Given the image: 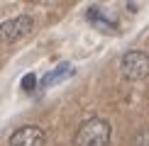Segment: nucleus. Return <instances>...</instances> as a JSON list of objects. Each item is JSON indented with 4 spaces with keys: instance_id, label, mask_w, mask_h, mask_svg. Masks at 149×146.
Returning a JSON list of instances; mask_svg holds the SVG:
<instances>
[{
    "instance_id": "1",
    "label": "nucleus",
    "mask_w": 149,
    "mask_h": 146,
    "mask_svg": "<svg viewBox=\"0 0 149 146\" xmlns=\"http://www.w3.org/2000/svg\"><path fill=\"white\" fill-rule=\"evenodd\" d=\"M73 144L76 146H108L110 144V122L103 117H88L76 129Z\"/></svg>"
},
{
    "instance_id": "2",
    "label": "nucleus",
    "mask_w": 149,
    "mask_h": 146,
    "mask_svg": "<svg viewBox=\"0 0 149 146\" xmlns=\"http://www.w3.org/2000/svg\"><path fill=\"white\" fill-rule=\"evenodd\" d=\"M34 29V20L29 15H20V17H12V20L0 24V41L3 44H15V41L29 36Z\"/></svg>"
},
{
    "instance_id": "3",
    "label": "nucleus",
    "mask_w": 149,
    "mask_h": 146,
    "mask_svg": "<svg viewBox=\"0 0 149 146\" xmlns=\"http://www.w3.org/2000/svg\"><path fill=\"white\" fill-rule=\"evenodd\" d=\"M120 68H122V76L127 81H142L149 73V56L144 51H127L122 56Z\"/></svg>"
},
{
    "instance_id": "4",
    "label": "nucleus",
    "mask_w": 149,
    "mask_h": 146,
    "mask_svg": "<svg viewBox=\"0 0 149 146\" xmlns=\"http://www.w3.org/2000/svg\"><path fill=\"white\" fill-rule=\"evenodd\" d=\"M44 144H47V134L32 124L15 129L10 136V146H44Z\"/></svg>"
},
{
    "instance_id": "5",
    "label": "nucleus",
    "mask_w": 149,
    "mask_h": 146,
    "mask_svg": "<svg viewBox=\"0 0 149 146\" xmlns=\"http://www.w3.org/2000/svg\"><path fill=\"white\" fill-rule=\"evenodd\" d=\"M86 17L93 22V27L103 29V32H117V24L113 20H108V17L100 12V8H88V12H86Z\"/></svg>"
},
{
    "instance_id": "6",
    "label": "nucleus",
    "mask_w": 149,
    "mask_h": 146,
    "mask_svg": "<svg viewBox=\"0 0 149 146\" xmlns=\"http://www.w3.org/2000/svg\"><path fill=\"white\" fill-rule=\"evenodd\" d=\"M71 73V66L69 63H61L56 66L49 76H44V81H42V88H49V85H54V83H59V78H64V76H69Z\"/></svg>"
},
{
    "instance_id": "7",
    "label": "nucleus",
    "mask_w": 149,
    "mask_h": 146,
    "mask_svg": "<svg viewBox=\"0 0 149 146\" xmlns=\"http://www.w3.org/2000/svg\"><path fill=\"white\" fill-rule=\"evenodd\" d=\"M34 85H37V76H34V73H27V76L22 78V90H24V93H32Z\"/></svg>"
},
{
    "instance_id": "8",
    "label": "nucleus",
    "mask_w": 149,
    "mask_h": 146,
    "mask_svg": "<svg viewBox=\"0 0 149 146\" xmlns=\"http://www.w3.org/2000/svg\"><path fill=\"white\" fill-rule=\"evenodd\" d=\"M132 146H149V127H147V129H142L137 136H134V144Z\"/></svg>"
}]
</instances>
